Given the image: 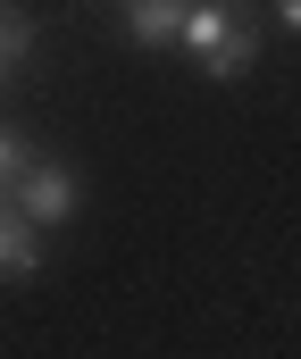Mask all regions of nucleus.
Instances as JSON below:
<instances>
[{
    "label": "nucleus",
    "instance_id": "39448f33",
    "mask_svg": "<svg viewBox=\"0 0 301 359\" xmlns=\"http://www.w3.org/2000/svg\"><path fill=\"white\" fill-rule=\"evenodd\" d=\"M42 268V243H34V226L17 217V209H0V276H34Z\"/></svg>",
    "mask_w": 301,
    "mask_h": 359
},
{
    "label": "nucleus",
    "instance_id": "0eeeda50",
    "mask_svg": "<svg viewBox=\"0 0 301 359\" xmlns=\"http://www.w3.org/2000/svg\"><path fill=\"white\" fill-rule=\"evenodd\" d=\"M276 25H285V34H301V0H285V8H276Z\"/></svg>",
    "mask_w": 301,
    "mask_h": 359
},
{
    "label": "nucleus",
    "instance_id": "20e7f679",
    "mask_svg": "<svg viewBox=\"0 0 301 359\" xmlns=\"http://www.w3.org/2000/svg\"><path fill=\"white\" fill-rule=\"evenodd\" d=\"M25 59H34V8H0V92L17 84Z\"/></svg>",
    "mask_w": 301,
    "mask_h": 359
},
{
    "label": "nucleus",
    "instance_id": "f03ea898",
    "mask_svg": "<svg viewBox=\"0 0 301 359\" xmlns=\"http://www.w3.org/2000/svg\"><path fill=\"white\" fill-rule=\"evenodd\" d=\"M17 217L25 226H59V217H76V201H84V176L67 168V159H34L25 176H17Z\"/></svg>",
    "mask_w": 301,
    "mask_h": 359
},
{
    "label": "nucleus",
    "instance_id": "f257e3e1",
    "mask_svg": "<svg viewBox=\"0 0 301 359\" xmlns=\"http://www.w3.org/2000/svg\"><path fill=\"white\" fill-rule=\"evenodd\" d=\"M176 50L193 59L209 84H234V76L260 67V25H251L243 8H226V0H185V34H176Z\"/></svg>",
    "mask_w": 301,
    "mask_h": 359
},
{
    "label": "nucleus",
    "instance_id": "423d86ee",
    "mask_svg": "<svg viewBox=\"0 0 301 359\" xmlns=\"http://www.w3.org/2000/svg\"><path fill=\"white\" fill-rule=\"evenodd\" d=\"M34 159H42V151H34V142H25V134H17V126H0V201H8V192H17V176H25V168H34Z\"/></svg>",
    "mask_w": 301,
    "mask_h": 359
},
{
    "label": "nucleus",
    "instance_id": "7ed1b4c3",
    "mask_svg": "<svg viewBox=\"0 0 301 359\" xmlns=\"http://www.w3.org/2000/svg\"><path fill=\"white\" fill-rule=\"evenodd\" d=\"M126 34H134L142 50H176V34H185V0H126Z\"/></svg>",
    "mask_w": 301,
    "mask_h": 359
}]
</instances>
